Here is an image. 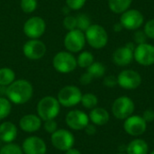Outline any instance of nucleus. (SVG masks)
<instances>
[{
    "label": "nucleus",
    "mask_w": 154,
    "mask_h": 154,
    "mask_svg": "<svg viewBox=\"0 0 154 154\" xmlns=\"http://www.w3.org/2000/svg\"><path fill=\"white\" fill-rule=\"evenodd\" d=\"M6 97L12 104L23 105L29 102L33 96V87L26 79H15L6 87Z\"/></svg>",
    "instance_id": "obj_1"
},
{
    "label": "nucleus",
    "mask_w": 154,
    "mask_h": 154,
    "mask_svg": "<svg viewBox=\"0 0 154 154\" xmlns=\"http://www.w3.org/2000/svg\"><path fill=\"white\" fill-rule=\"evenodd\" d=\"M60 106L57 97L52 96L43 97L37 104V115L42 121L55 119L60 114Z\"/></svg>",
    "instance_id": "obj_2"
},
{
    "label": "nucleus",
    "mask_w": 154,
    "mask_h": 154,
    "mask_svg": "<svg viewBox=\"0 0 154 154\" xmlns=\"http://www.w3.org/2000/svg\"><path fill=\"white\" fill-rule=\"evenodd\" d=\"M52 65L54 69L59 73L69 74L76 69L78 66L77 58L68 51H61L54 55Z\"/></svg>",
    "instance_id": "obj_3"
},
{
    "label": "nucleus",
    "mask_w": 154,
    "mask_h": 154,
    "mask_svg": "<svg viewBox=\"0 0 154 154\" xmlns=\"http://www.w3.org/2000/svg\"><path fill=\"white\" fill-rule=\"evenodd\" d=\"M84 33L87 42L94 49H102L107 44V32L99 24H91Z\"/></svg>",
    "instance_id": "obj_4"
},
{
    "label": "nucleus",
    "mask_w": 154,
    "mask_h": 154,
    "mask_svg": "<svg viewBox=\"0 0 154 154\" xmlns=\"http://www.w3.org/2000/svg\"><path fill=\"white\" fill-rule=\"evenodd\" d=\"M81 97L82 93L78 87L74 85H68L59 91L57 99L61 106L72 107L80 103Z\"/></svg>",
    "instance_id": "obj_5"
},
{
    "label": "nucleus",
    "mask_w": 154,
    "mask_h": 154,
    "mask_svg": "<svg viewBox=\"0 0 154 154\" xmlns=\"http://www.w3.org/2000/svg\"><path fill=\"white\" fill-rule=\"evenodd\" d=\"M51 142L55 149L60 152H66L74 146L75 137L67 129H58L51 134Z\"/></svg>",
    "instance_id": "obj_6"
},
{
    "label": "nucleus",
    "mask_w": 154,
    "mask_h": 154,
    "mask_svg": "<svg viewBox=\"0 0 154 154\" xmlns=\"http://www.w3.org/2000/svg\"><path fill=\"white\" fill-rule=\"evenodd\" d=\"M86 37L84 32L75 29L72 31H69L63 41V44L65 49L71 52V53H76L81 51L85 45H86Z\"/></svg>",
    "instance_id": "obj_7"
},
{
    "label": "nucleus",
    "mask_w": 154,
    "mask_h": 154,
    "mask_svg": "<svg viewBox=\"0 0 154 154\" xmlns=\"http://www.w3.org/2000/svg\"><path fill=\"white\" fill-rule=\"evenodd\" d=\"M23 30L29 39H40L46 31V23L41 16H32L25 21Z\"/></svg>",
    "instance_id": "obj_8"
},
{
    "label": "nucleus",
    "mask_w": 154,
    "mask_h": 154,
    "mask_svg": "<svg viewBox=\"0 0 154 154\" xmlns=\"http://www.w3.org/2000/svg\"><path fill=\"white\" fill-rule=\"evenodd\" d=\"M47 51L45 43L40 39H29L23 46V55L31 60H39Z\"/></svg>",
    "instance_id": "obj_9"
},
{
    "label": "nucleus",
    "mask_w": 154,
    "mask_h": 154,
    "mask_svg": "<svg viewBox=\"0 0 154 154\" xmlns=\"http://www.w3.org/2000/svg\"><path fill=\"white\" fill-rule=\"evenodd\" d=\"M134 111V101L125 96L116 98L112 105V113L117 119H126L131 116Z\"/></svg>",
    "instance_id": "obj_10"
},
{
    "label": "nucleus",
    "mask_w": 154,
    "mask_h": 154,
    "mask_svg": "<svg viewBox=\"0 0 154 154\" xmlns=\"http://www.w3.org/2000/svg\"><path fill=\"white\" fill-rule=\"evenodd\" d=\"M117 84L127 90L136 89L142 84V77L135 70L125 69L119 73L117 77Z\"/></svg>",
    "instance_id": "obj_11"
},
{
    "label": "nucleus",
    "mask_w": 154,
    "mask_h": 154,
    "mask_svg": "<svg viewBox=\"0 0 154 154\" xmlns=\"http://www.w3.org/2000/svg\"><path fill=\"white\" fill-rule=\"evenodd\" d=\"M144 22V17L143 14L136 9H128L121 14L120 23L123 24L124 28L133 31L139 29Z\"/></svg>",
    "instance_id": "obj_12"
},
{
    "label": "nucleus",
    "mask_w": 154,
    "mask_h": 154,
    "mask_svg": "<svg viewBox=\"0 0 154 154\" xmlns=\"http://www.w3.org/2000/svg\"><path fill=\"white\" fill-rule=\"evenodd\" d=\"M66 125L72 130L80 131L84 130L85 127L89 124V117L88 116L79 109L69 111L65 117Z\"/></svg>",
    "instance_id": "obj_13"
},
{
    "label": "nucleus",
    "mask_w": 154,
    "mask_h": 154,
    "mask_svg": "<svg viewBox=\"0 0 154 154\" xmlns=\"http://www.w3.org/2000/svg\"><path fill=\"white\" fill-rule=\"evenodd\" d=\"M134 60L143 66H152L154 64V46L150 43L138 44L134 51Z\"/></svg>",
    "instance_id": "obj_14"
},
{
    "label": "nucleus",
    "mask_w": 154,
    "mask_h": 154,
    "mask_svg": "<svg viewBox=\"0 0 154 154\" xmlns=\"http://www.w3.org/2000/svg\"><path fill=\"white\" fill-rule=\"evenodd\" d=\"M147 123L140 116H131L125 120L124 129L131 136H139L145 133Z\"/></svg>",
    "instance_id": "obj_15"
},
{
    "label": "nucleus",
    "mask_w": 154,
    "mask_h": 154,
    "mask_svg": "<svg viewBox=\"0 0 154 154\" xmlns=\"http://www.w3.org/2000/svg\"><path fill=\"white\" fill-rule=\"evenodd\" d=\"M23 154H46V143L39 136L32 135L25 138L22 143Z\"/></svg>",
    "instance_id": "obj_16"
},
{
    "label": "nucleus",
    "mask_w": 154,
    "mask_h": 154,
    "mask_svg": "<svg viewBox=\"0 0 154 154\" xmlns=\"http://www.w3.org/2000/svg\"><path fill=\"white\" fill-rule=\"evenodd\" d=\"M42 125V120L38 115L28 114L21 117L19 120V127L24 133L32 134L40 130Z\"/></svg>",
    "instance_id": "obj_17"
},
{
    "label": "nucleus",
    "mask_w": 154,
    "mask_h": 154,
    "mask_svg": "<svg viewBox=\"0 0 154 154\" xmlns=\"http://www.w3.org/2000/svg\"><path fill=\"white\" fill-rule=\"evenodd\" d=\"M113 61L116 65L120 67H125L130 64L134 59V51L127 47L126 45L124 47H120L115 51L113 53Z\"/></svg>",
    "instance_id": "obj_18"
},
{
    "label": "nucleus",
    "mask_w": 154,
    "mask_h": 154,
    "mask_svg": "<svg viewBox=\"0 0 154 154\" xmlns=\"http://www.w3.org/2000/svg\"><path fill=\"white\" fill-rule=\"evenodd\" d=\"M18 134L17 126L10 122L5 121L0 124V141L5 143H11L16 139Z\"/></svg>",
    "instance_id": "obj_19"
},
{
    "label": "nucleus",
    "mask_w": 154,
    "mask_h": 154,
    "mask_svg": "<svg viewBox=\"0 0 154 154\" xmlns=\"http://www.w3.org/2000/svg\"><path fill=\"white\" fill-rule=\"evenodd\" d=\"M89 121L95 125H104L109 121V113L102 107H95L91 109L89 115Z\"/></svg>",
    "instance_id": "obj_20"
},
{
    "label": "nucleus",
    "mask_w": 154,
    "mask_h": 154,
    "mask_svg": "<svg viewBox=\"0 0 154 154\" xmlns=\"http://www.w3.org/2000/svg\"><path fill=\"white\" fill-rule=\"evenodd\" d=\"M148 151V143L142 139H135L132 141L126 148L127 154H147Z\"/></svg>",
    "instance_id": "obj_21"
},
{
    "label": "nucleus",
    "mask_w": 154,
    "mask_h": 154,
    "mask_svg": "<svg viewBox=\"0 0 154 154\" xmlns=\"http://www.w3.org/2000/svg\"><path fill=\"white\" fill-rule=\"evenodd\" d=\"M133 0H108L109 9L115 14H123L132 5Z\"/></svg>",
    "instance_id": "obj_22"
},
{
    "label": "nucleus",
    "mask_w": 154,
    "mask_h": 154,
    "mask_svg": "<svg viewBox=\"0 0 154 154\" xmlns=\"http://www.w3.org/2000/svg\"><path fill=\"white\" fill-rule=\"evenodd\" d=\"M15 80V72L10 68L0 69V86L8 87Z\"/></svg>",
    "instance_id": "obj_23"
},
{
    "label": "nucleus",
    "mask_w": 154,
    "mask_h": 154,
    "mask_svg": "<svg viewBox=\"0 0 154 154\" xmlns=\"http://www.w3.org/2000/svg\"><path fill=\"white\" fill-rule=\"evenodd\" d=\"M94 62V55L89 51H82L77 58V64L82 69H88Z\"/></svg>",
    "instance_id": "obj_24"
},
{
    "label": "nucleus",
    "mask_w": 154,
    "mask_h": 154,
    "mask_svg": "<svg viewBox=\"0 0 154 154\" xmlns=\"http://www.w3.org/2000/svg\"><path fill=\"white\" fill-rule=\"evenodd\" d=\"M88 72L95 79V78H101L105 75L106 67L103 63L98 61H94L88 69Z\"/></svg>",
    "instance_id": "obj_25"
},
{
    "label": "nucleus",
    "mask_w": 154,
    "mask_h": 154,
    "mask_svg": "<svg viewBox=\"0 0 154 154\" xmlns=\"http://www.w3.org/2000/svg\"><path fill=\"white\" fill-rule=\"evenodd\" d=\"M80 103L82 104V106L85 108L93 109V108L97 107V103H98V98L96 95H94L92 93H87V94L82 95Z\"/></svg>",
    "instance_id": "obj_26"
},
{
    "label": "nucleus",
    "mask_w": 154,
    "mask_h": 154,
    "mask_svg": "<svg viewBox=\"0 0 154 154\" xmlns=\"http://www.w3.org/2000/svg\"><path fill=\"white\" fill-rule=\"evenodd\" d=\"M12 111V103L7 97H0V121L5 119Z\"/></svg>",
    "instance_id": "obj_27"
},
{
    "label": "nucleus",
    "mask_w": 154,
    "mask_h": 154,
    "mask_svg": "<svg viewBox=\"0 0 154 154\" xmlns=\"http://www.w3.org/2000/svg\"><path fill=\"white\" fill-rule=\"evenodd\" d=\"M76 18H77V29L82 32H85L91 25L90 18L86 14H79V15L76 16Z\"/></svg>",
    "instance_id": "obj_28"
},
{
    "label": "nucleus",
    "mask_w": 154,
    "mask_h": 154,
    "mask_svg": "<svg viewBox=\"0 0 154 154\" xmlns=\"http://www.w3.org/2000/svg\"><path fill=\"white\" fill-rule=\"evenodd\" d=\"M0 154H23L22 147L16 143H5L1 149Z\"/></svg>",
    "instance_id": "obj_29"
},
{
    "label": "nucleus",
    "mask_w": 154,
    "mask_h": 154,
    "mask_svg": "<svg viewBox=\"0 0 154 154\" xmlns=\"http://www.w3.org/2000/svg\"><path fill=\"white\" fill-rule=\"evenodd\" d=\"M38 5L37 0H21L20 1V7L22 11L25 14H32L33 13Z\"/></svg>",
    "instance_id": "obj_30"
},
{
    "label": "nucleus",
    "mask_w": 154,
    "mask_h": 154,
    "mask_svg": "<svg viewBox=\"0 0 154 154\" xmlns=\"http://www.w3.org/2000/svg\"><path fill=\"white\" fill-rule=\"evenodd\" d=\"M62 24H63V27L66 30H68V32L77 29V18H76V16L70 15V14L66 15L62 21Z\"/></svg>",
    "instance_id": "obj_31"
},
{
    "label": "nucleus",
    "mask_w": 154,
    "mask_h": 154,
    "mask_svg": "<svg viewBox=\"0 0 154 154\" xmlns=\"http://www.w3.org/2000/svg\"><path fill=\"white\" fill-rule=\"evenodd\" d=\"M43 128L48 134H51L58 130V123L56 122L55 119L43 121Z\"/></svg>",
    "instance_id": "obj_32"
},
{
    "label": "nucleus",
    "mask_w": 154,
    "mask_h": 154,
    "mask_svg": "<svg viewBox=\"0 0 154 154\" xmlns=\"http://www.w3.org/2000/svg\"><path fill=\"white\" fill-rule=\"evenodd\" d=\"M66 1V5L70 9V10H79L81 9L85 4L87 0H65Z\"/></svg>",
    "instance_id": "obj_33"
},
{
    "label": "nucleus",
    "mask_w": 154,
    "mask_h": 154,
    "mask_svg": "<svg viewBox=\"0 0 154 154\" xmlns=\"http://www.w3.org/2000/svg\"><path fill=\"white\" fill-rule=\"evenodd\" d=\"M143 31H144V32H145V34L147 35L148 38L154 40V19L149 20L145 23Z\"/></svg>",
    "instance_id": "obj_34"
},
{
    "label": "nucleus",
    "mask_w": 154,
    "mask_h": 154,
    "mask_svg": "<svg viewBox=\"0 0 154 154\" xmlns=\"http://www.w3.org/2000/svg\"><path fill=\"white\" fill-rule=\"evenodd\" d=\"M147 35L145 34L144 31H136L134 33V41L137 44H141V43H145L146 40H147Z\"/></svg>",
    "instance_id": "obj_35"
},
{
    "label": "nucleus",
    "mask_w": 154,
    "mask_h": 154,
    "mask_svg": "<svg viewBox=\"0 0 154 154\" xmlns=\"http://www.w3.org/2000/svg\"><path fill=\"white\" fill-rule=\"evenodd\" d=\"M104 85L107 88H115L117 84V78L115 76H107L104 79Z\"/></svg>",
    "instance_id": "obj_36"
},
{
    "label": "nucleus",
    "mask_w": 154,
    "mask_h": 154,
    "mask_svg": "<svg viewBox=\"0 0 154 154\" xmlns=\"http://www.w3.org/2000/svg\"><path fill=\"white\" fill-rule=\"evenodd\" d=\"M93 77L87 71V72H85V73H83L81 76H80V78H79V82H80V84L81 85H84V86H86V85H88V84H90L91 82H92V80H93Z\"/></svg>",
    "instance_id": "obj_37"
},
{
    "label": "nucleus",
    "mask_w": 154,
    "mask_h": 154,
    "mask_svg": "<svg viewBox=\"0 0 154 154\" xmlns=\"http://www.w3.org/2000/svg\"><path fill=\"white\" fill-rule=\"evenodd\" d=\"M143 118L146 123H151L154 120V111L152 109H147L143 114Z\"/></svg>",
    "instance_id": "obj_38"
},
{
    "label": "nucleus",
    "mask_w": 154,
    "mask_h": 154,
    "mask_svg": "<svg viewBox=\"0 0 154 154\" xmlns=\"http://www.w3.org/2000/svg\"><path fill=\"white\" fill-rule=\"evenodd\" d=\"M85 133L88 134V135H94L96 134L97 133V127L95 125H90L88 124L86 127H85Z\"/></svg>",
    "instance_id": "obj_39"
},
{
    "label": "nucleus",
    "mask_w": 154,
    "mask_h": 154,
    "mask_svg": "<svg viewBox=\"0 0 154 154\" xmlns=\"http://www.w3.org/2000/svg\"><path fill=\"white\" fill-rule=\"evenodd\" d=\"M123 29H124V26H123V24H122L120 22H119V23H116L114 25V31L116 32H121Z\"/></svg>",
    "instance_id": "obj_40"
},
{
    "label": "nucleus",
    "mask_w": 154,
    "mask_h": 154,
    "mask_svg": "<svg viewBox=\"0 0 154 154\" xmlns=\"http://www.w3.org/2000/svg\"><path fill=\"white\" fill-rule=\"evenodd\" d=\"M65 154H81V152L79 150H77V149H75V148L72 147V148L69 149L68 151H66Z\"/></svg>",
    "instance_id": "obj_41"
},
{
    "label": "nucleus",
    "mask_w": 154,
    "mask_h": 154,
    "mask_svg": "<svg viewBox=\"0 0 154 154\" xmlns=\"http://www.w3.org/2000/svg\"><path fill=\"white\" fill-rule=\"evenodd\" d=\"M117 154H125V153H123V152H120V153H117Z\"/></svg>",
    "instance_id": "obj_42"
},
{
    "label": "nucleus",
    "mask_w": 154,
    "mask_h": 154,
    "mask_svg": "<svg viewBox=\"0 0 154 154\" xmlns=\"http://www.w3.org/2000/svg\"><path fill=\"white\" fill-rule=\"evenodd\" d=\"M151 154H154V151H153V152H152V153H151Z\"/></svg>",
    "instance_id": "obj_43"
}]
</instances>
